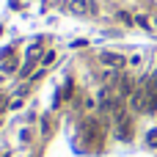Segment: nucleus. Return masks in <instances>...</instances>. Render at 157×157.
<instances>
[{
    "instance_id": "f257e3e1",
    "label": "nucleus",
    "mask_w": 157,
    "mask_h": 157,
    "mask_svg": "<svg viewBox=\"0 0 157 157\" xmlns=\"http://www.w3.org/2000/svg\"><path fill=\"white\" fill-rule=\"evenodd\" d=\"M17 66H19V61H17V50H14V47L3 50V52H0V72H3V75H14Z\"/></svg>"
},
{
    "instance_id": "f03ea898",
    "label": "nucleus",
    "mask_w": 157,
    "mask_h": 157,
    "mask_svg": "<svg viewBox=\"0 0 157 157\" xmlns=\"http://www.w3.org/2000/svg\"><path fill=\"white\" fill-rule=\"evenodd\" d=\"M99 61H102L105 66H110V69H121V66H124V55H119V52H102Z\"/></svg>"
},
{
    "instance_id": "7ed1b4c3",
    "label": "nucleus",
    "mask_w": 157,
    "mask_h": 157,
    "mask_svg": "<svg viewBox=\"0 0 157 157\" xmlns=\"http://www.w3.org/2000/svg\"><path fill=\"white\" fill-rule=\"evenodd\" d=\"M69 8H72L75 14H94V11H97V6H94L91 0H72Z\"/></svg>"
},
{
    "instance_id": "20e7f679",
    "label": "nucleus",
    "mask_w": 157,
    "mask_h": 157,
    "mask_svg": "<svg viewBox=\"0 0 157 157\" xmlns=\"http://www.w3.org/2000/svg\"><path fill=\"white\" fill-rule=\"evenodd\" d=\"M52 63H55V50H47V52L41 55V66L47 69V66H52Z\"/></svg>"
},
{
    "instance_id": "39448f33",
    "label": "nucleus",
    "mask_w": 157,
    "mask_h": 157,
    "mask_svg": "<svg viewBox=\"0 0 157 157\" xmlns=\"http://www.w3.org/2000/svg\"><path fill=\"white\" fill-rule=\"evenodd\" d=\"M30 141H33V130H30V127H25V130L19 132V144H22V146H28Z\"/></svg>"
},
{
    "instance_id": "423d86ee",
    "label": "nucleus",
    "mask_w": 157,
    "mask_h": 157,
    "mask_svg": "<svg viewBox=\"0 0 157 157\" xmlns=\"http://www.w3.org/2000/svg\"><path fill=\"white\" fill-rule=\"evenodd\" d=\"M146 144H149L152 149H157V130H152V132L146 135Z\"/></svg>"
},
{
    "instance_id": "0eeeda50",
    "label": "nucleus",
    "mask_w": 157,
    "mask_h": 157,
    "mask_svg": "<svg viewBox=\"0 0 157 157\" xmlns=\"http://www.w3.org/2000/svg\"><path fill=\"white\" fill-rule=\"evenodd\" d=\"M135 22H138V25H141V28H146V30H149V28H152V22H149V19H146V17H135Z\"/></svg>"
},
{
    "instance_id": "6e6552de",
    "label": "nucleus",
    "mask_w": 157,
    "mask_h": 157,
    "mask_svg": "<svg viewBox=\"0 0 157 157\" xmlns=\"http://www.w3.org/2000/svg\"><path fill=\"white\" fill-rule=\"evenodd\" d=\"M119 19H121V22H124V25H132V22H135V19H132V17H130V14H119Z\"/></svg>"
},
{
    "instance_id": "1a4fd4ad",
    "label": "nucleus",
    "mask_w": 157,
    "mask_h": 157,
    "mask_svg": "<svg viewBox=\"0 0 157 157\" xmlns=\"http://www.w3.org/2000/svg\"><path fill=\"white\" fill-rule=\"evenodd\" d=\"M0 83H3V72H0Z\"/></svg>"
},
{
    "instance_id": "9d476101",
    "label": "nucleus",
    "mask_w": 157,
    "mask_h": 157,
    "mask_svg": "<svg viewBox=\"0 0 157 157\" xmlns=\"http://www.w3.org/2000/svg\"><path fill=\"white\" fill-rule=\"evenodd\" d=\"M155 28H157V22H155Z\"/></svg>"
}]
</instances>
